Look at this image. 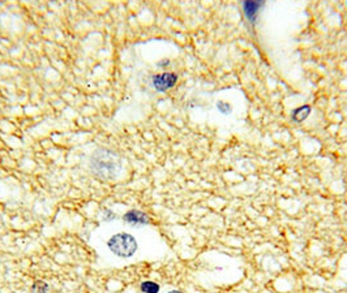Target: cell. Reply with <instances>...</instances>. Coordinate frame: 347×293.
Wrapping results in <instances>:
<instances>
[{"mask_svg":"<svg viewBox=\"0 0 347 293\" xmlns=\"http://www.w3.org/2000/svg\"><path fill=\"white\" fill-rule=\"evenodd\" d=\"M90 170L101 179H115L122 170V159L116 153L107 149L94 151L90 159Z\"/></svg>","mask_w":347,"mask_h":293,"instance_id":"1","label":"cell"},{"mask_svg":"<svg viewBox=\"0 0 347 293\" xmlns=\"http://www.w3.org/2000/svg\"><path fill=\"white\" fill-rule=\"evenodd\" d=\"M178 82V74L172 73V72H166V73L155 74L151 78V84L157 91L160 93H164L171 87L175 86V84Z\"/></svg>","mask_w":347,"mask_h":293,"instance_id":"3","label":"cell"},{"mask_svg":"<svg viewBox=\"0 0 347 293\" xmlns=\"http://www.w3.org/2000/svg\"><path fill=\"white\" fill-rule=\"evenodd\" d=\"M161 287L154 281H144L141 283V291L144 293H158Z\"/></svg>","mask_w":347,"mask_h":293,"instance_id":"7","label":"cell"},{"mask_svg":"<svg viewBox=\"0 0 347 293\" xmlns=\"http://www.w3.org/2000/svg\"><path fill=\"white\" fill-rule=\"evenodd\" d=\"M217 110L219 111L222 115L229 116V115H231V112H233V106H231L229 102H225V101H218V102H217Z\"/></svg>","mask_w":347,"mask_h":293,"instance_id":"8","label":"cell"},{"mask_svg":"<svg viewBox=\"0 0 347 293\" xmlns=\"http://www.w3.org/2000/svg\"><path fill=\"white\" fill-rule=\"evenodd\" d=\"M123 220L127 224H129V225H135V227H137V225H146L150 222L149 216L145 212L140 211V210H129V211L124 214Z\"/></svg>","mask_w":347,"mask_h":293,"instance_id":"4","label":"cell"},{"mask_svg":"<svg viewBox=\"0 0 347 293\" xmlns=\"http://www.w3.org/2000/svg\"><path fill=\"white\" fill-rule=\"evenodd\" d=\"M262 7H264V3H262V1H244V3H243V9H244L245 17L254 24L256 18H257L258 11H260V8H262Z\"/></svg>","mask_w":347,"mask_h":293,"instance_id":"5","label":"cell"},{"mask_svg":"<svg viewBox=\"0 0 347 293\" xmlns=\"http://www.w3.org/2000/svg\"><path fill=\"white\" fill-rule=\"evenodd\" d=\"M103 219L110 222V220L115 219V214L114 212H111L110 210H105V212H103Z\"/></svg>","mask_w":347,"mask_h":293,"instance_id":"10","label":"cell"},{"mask_svg":"<svg viewBox=\"0 0 347 293\" xmlns=\"http://www.w3.org/2000/svg\"><path fill=\"white\" fill-rule=\"evenodd\" d=\"M107 246L114 256L119 258H131L137 252V241L132 235L126 232L116 233L107 241Z\"/></svg>","mask_w":347,"mask_h":293,"instance_id":"2","label":"cell"},{"mask_svg":"<svg viewBox=\"0 0 347 293\" xmlns=\"http://www.w3.org/2000/svg\"><path fill=\"white\" fill-rule=\"evenodd\" d=\"M346 4H347V3H346Z\"/></svg>","mask_w":347,"mask_h":293,"instance_id":"12","label":"cell"},{"mask_svg":"<svg viewBox=\"0 0 347 293\" xmlns=\"http://www.w3.org/2000/svg\"><path fill=\"white\" fill-rule=\"evenodd\" d=\"M167 293H182V292H180V291H170V292Z\"/></svg>","mask_w":347,"mask_h":293,"instance_id":"11","label":"cell"},{"mask_svg":"<svg viewBox=\"0 0 347 293\" xmlns=\"http://www.w3.org/2000/svg\"><path fill=\"white\" fill-rule=\"evenodd\" d=\"M310 111H312L310 106L304 104V106H300L298 107V108H295V110L291 112V118H292V120H294L295 122H302L310 116Z\"/></svg>","mask_w":347,"mask_h":293,"instance_id":"6","label":"cell"},{"mask_svg":"<svg viewBox=\"0 0 347 293\" xmlns=\"http://www.w3.org/2000/svg\"><path fill=\"white\" fill-rule=\"evenodd\" d=\"M49 285L45 281H36L32 287V293H47Z\"/></svg>","mask_w":347,"mask_h":293,"instance_id":"9","label":"cell"}]
</instances>
